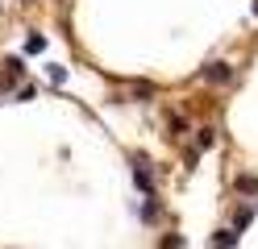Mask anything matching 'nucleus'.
Returning a JSON list of instances; mask_svg holds the SVG:
<instances>
[{"instance_id": "nucleus-10", "label": "nucleus", "mask_w": 258, "mask_h": 249, "mask_svg": "<svg viewBox=\"0 0 258 249\" xmlns=\"http://www.w3.org/2000/svg\"><path fill=\"white\" fill-rule=\"evenodd\" d=\"M163 249H183V237H163Z\"/></svg>"}, {"instance_id": "nucleus-4", "label": "nucleus", "mask_w": 258, "mask_h": 249, "mask_svg": "<svg viewBox=\"0 0 258 249\" xmlns=\"http://www.w3.org/2000/svg\"><path fill=\"white\" fill-rule=\"evenodd\" d=\"M250 220H254V208H237V212H233V232H237V237L250 228Z\"/></svg>"}, {"instance_id": "nucleus-6", "label": "nucleus", "mask_w": 258, "mask_h": 249, "mask_svg": "<svg viewBox=\"0 0 258 249\" xmlns=\"http://www.w3.org/2000/svg\"><path fill=\"white\" fill-rule=\"evenodd\" d=\"M25 75V66H21V58H9L5 62V83H13V79H21Z\"/></svg>"}, {"instance_id": "nucleus-1", "label": "nucleus", "mask_w": 258, "mask_h": 249, "mask_svg": "<svg viewBox=\"0 0 258 249\" xmlns=\"http://www.w3.org/2000/svg\"><path fill=\"white\" fill-rule=\"evenodd\" d=\"M146 158H134V183H138V187H142V195H146V199H154V175L146 171Z\"/></svg>"}, {"instance_id": "nucleus-9", "label": "nucleus", "mask_w": 258, "mask_h": 249, "mask_svg": "<svg viewBox=\"0 0 258 249\" xmlns=\"http://www.w3.org/2000/svg\"><path fill=\"white\" fill-rule=\"evenodd\" d=\"M213 141H217L213 129H200V133H196V149H213Z\"/></svg>"}, {"instance_id": "nucleus-8", "label": "nucleus", "mask_w": 258, "mask_h": 249, "mask_svg": "<svg viewBox=\"0 0 258 249\" xmlns=\"http://www.w3.org/2000/svg\"><path fill=\"white\" fill-rule=\"evenodd\" d=\"M233 245H237V232L233 228H221L217 232V249H233Z\"/></svg>"}, {"instance_id": "nucleus-12", "label": "nucleus", "mask_w": 258, "mask_h": 249, "mask_svg": "<svg viewBox=\"0 0 258 249\" xmlns=\"http://www.w3.org/2000/svg\"><path fill=\"white\" fill-rule=\"evenodd\" d=\"M254 17H258V0H254Z\"/></svg>"}, {"instance_id": "nucleus-2", "label": "nucleus", "mask_w": 258, "mask_h": 249, "mask_svg": "<svg viewBox=\"0 0 258 249\" xmlns=\"http://www.w3.org/2000/svg\"><path fill=\"white\" fill-rule=\"evenodd\" d=\"M200 79H204V83H229V79H233V66H229V62H208L204 71H200Z\"/></svg>"}, {"instance_id": "nucleus-11", "label": "nucleus", "mask_w": 258, "mask_h": 249, "mask_svg": "<svg viewBox=\"0 0 258 249\" xmlns=\"http://www.w3.org/2000/svg\"><path fill=\"white\" fill-rule=\"evenodd\" d=\"M5 88H9V83H5V79H0V96H5Z\"/></svg>"}, {"instance_id": "nucleus-3", "label": "nucleus", "mask_w": 258, "mask_h": 249, "mask_svg": "<svg viewBox=\"0 0 258 249\" xmlns=\"http://www.w3.org/2000/svg\"><path fill=\"white\" fill-rule=\"evenodd\" d=\"M233 191L237 195H258V175H237L233 179Z\"/></svg>"}, {"instance_id": "nucleus-7", "label": "nucleus", "mask_w": 258, "mask_h": 249, "mask_svg": "<svg viewBox=\"0 0 258 249\" xmlns=\"http://www.w3.org/2000/svg\"><path fill=\"white\" fill-rule=\"evenodd\" d=\"M46 75H50V83H54V88H62V83H67V66L50 62V66H46Z\"/></svg>"}, {"instance_id": "nucleus-5", "label": "nucleus", "mask_w": 258, "mask_h": 249, "mask_svg": "<svg viewBox=\"0 0 258 249\" xmlns=\"http://www.w3.org/2000/svg\"><path fill=\"white\" fill-rule=\"evenodd\" d=\"M42 50H46V38H42L38 29H34V33L25 38V54H42Z\"/></svg>"}]
</instances>
